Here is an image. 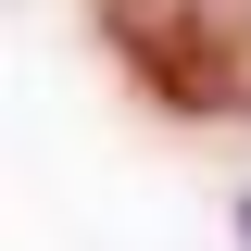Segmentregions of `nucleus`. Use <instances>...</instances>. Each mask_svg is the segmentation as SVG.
Here are the masks:
<instances>
[{"instance_id": "nucleus-1", "label": "nucleus", "mask_w": 251, "mask_h": 251, "mask_svg": "<svg viewBox=\"0 0 251 251\" xmlns=\"http://www.w3.org/2000/svg\"><path fill=\"white\" fill-rule=\"evenodd\" d=\"M239 239H251V201H239Z\"/></svg>"}]
</instances>
